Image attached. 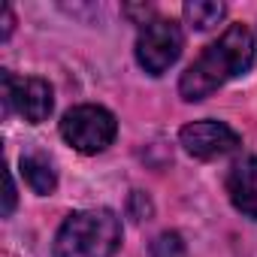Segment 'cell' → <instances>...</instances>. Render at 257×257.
I'll use <instances>...</instances> for the list:
<instances>
[{"label":"cell","instance_id":"cell-1","mask_svg":"<svg viewBox=\"0 0 257 257\" xmlns=\"http://www.w3.org/2000/svg\"><path fill=\"white\" fill-rule=\"evenodd\" d=\"M254 64V37L245 25H230L218 43L206 46V52L182 73L179 94L185 100H203L218 91L224 82L248 73Z\"/></svg>","mask_w":257,"mask_h":257},{"label":"cell","instance_id":"cell-2","mask_svg":"<svg viewBox=\"0 0 257 257\" xmlns=\"http://www.w3.org/2000/svg\"><path fill=\"white\" fill-rule=\"evenodd\" d=\"M121 245V221L109 209L70 215L52 245L55 257H112Z\"/></svg>","mask_w":257,"mask_h":257},{"label":"cell","instance_id":"cell-3","mask_svg":"<svg viewBox=\"0 0 257 257\" xmlns=\"http://www.w3.org/2000/svg\"><path fill=\"white\" fill-rule=\"evenodd\" d=\"M115 134H118L115 115L103 106H94V103L76 106L61 118V137L82 155L103 152L106 146H112Z\"/></svg>","mask_w":257,"mask_h":257},{"label":"cell","instance_id":"cell-4","mask_svg":"<svg viewBox=\"0 0 257 257\" xmlns=\"http://www.w3.org/2000/svg\"><path fill=\"white\" fill-rule=\"evenodd\" d=\"M182 46H185V37H182V28L173 22V19H152L143 31H140V40H137V61L146 73L152 76H161L167 73L179 55H182Z\"/></svg>","mask_w":257,"mask_h":257},{"label":"cell","instance_id":"cell-5","mask_svg":"<svg viewBox=\"0 0 257 257\" xmlns=\"http://www.w3.org/2000/svg\"><path fill=\"white\" fill-rule=\"evenodd\" d=\"M0 79H4L7 109H16L31 124H40V121L49 118V112L55 106L49 82H43V79H16L10 70H0Z\"/></svg>","mask_w":257,"mask_h":257},{"label":"cell","instance_id":"cell-6","mask_svg":"<svg viewBox=\"0 0 257 257\" xmlns=\"http://www.w3.org/2000/svg\"><path fill=\"white\" fill-rule=\"evenodd\" d=\"M179 143H182V149L191 158L215 161V158H224V155L236 152L239 137L230 131L227 124H221V121H194V124L182 127Z\"/></svg>","mask_w":257,"mask_h":257},{"label":"cell","instance_id":"cell-7","mask_svg":"<svg viewBox=\"0 0 257 257\" xmlns=\"http://www.w3.org/2000/svg\"><path fill=\"white\" fill-rule=\"evenodd\" d=\"M227 194L245 218L257 221V158H245L230 170Z\"/></svg>","mask_w":257,"mask_h":257},{"label":"cell","instance_id":"cell-8","mask_svg":"<svg viewBox=\"0 0 257 257\" xmlns=\"http://www.w3.org/2000/svg\"><path fill=\"white\" fill-rule=\"evenodd\" d=\"M22 176H25V182H28L40 197H46V194H52V191L58 188V176H55L52 164H49L43 155H25V158H22Z\"/></svg>","mask_w":257,"mask_h":257},{"label":"cell","instance_id":"cell-9","mask_svg":"<svg viewBox=\"0 0 257 257\" xmlns=\"http://www.w3.org/2000/svg\"><path fill=\"white\" fill-rule=\"evenodd\" d=\"M224 16H227V7L224 4H215V0H194V4H185V19L197 31L215 28Z\"/></svg>","mask_w":257,"mask_h":257},{"label":"cell","instance_id":"cell-10","mask_svg":"<svg viewBox=\"0 0 257 257\" xmlns=\"http://www.w3.org/2000/svg\"><path fill=\"white\" fill-rule=\"evenodd\" d=\"M152 257H185V242L179 233H161L152 242Z\"/></svg>","mask_w":257,"mask_h":257},{"label":"cell","instance_id":"cell-11","mask_svg":"<svg viewBox=\"0 0 257 257\" xmlns=\"http://www.w3.org/2000/svg\"><path fill=\"white\" fill-rule=\"evenodd\" d=\"M16 209V185H13V173L7 170V203H4V215H10Z\"/></svg>","mask_w":257,"mask_h":257},{"label":"cell","instance_id":"cell-12","mask_svg":"<svg viewBox=\"0 0 257 257\" xmlns=\"http://www.w3.org/2000/svg\"><path fill=\"white\" fill-rule=\"evenodd\" d=\"M13 34V10L10 7H4V40Z\"/></svg>","mask_w":257,"mask_h":257}]
</instances>
